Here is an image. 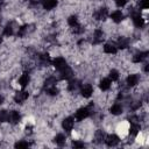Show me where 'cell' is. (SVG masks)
Instances as JSON below:
<instances>
[{"instance_id":"6da1fadb","label":"cell","mask_w":149,"mask_h":149,"mask_svg":"<svg viewBox=\"0 0 149 149\" xmlns=\"http://www.w3.org/2000/svg\"><path fill=\"white\" fill-rule=\"evenodd\" d=\"M92 105L93 104H90V106H87V107H81V108H79L77 112H76V114H74V118L78 120V121H81V120H84V119H86L91 113H92Z\"/></svg>"},{"instance_id":"7a4b0ae2","label":"cell","mask_w":149,"mask_h":149,"mask_svg":"<svg viewBox=\"0 0 149 149\" xmlns=\"http://www.w3.org/2000/svg\"><path fill=\"white\" fill-rule=\"evenodd\" d=\"M17 30H19V24H17L15 21H10V22L3 28V35L9 37V36L16 34Z\"/></svg>"},{"instance_id":"3957f363","label":"cell","mask_w":149,"mask_h":149,"mask_svg":"<svg viewBox=\"0 0 149 149\" xmlns=\"http://www.w3.org/2000/svg\"><path fill=\"white\" fill-rule=\"evenodd\" d=\"M34 30H35V24H26V26L19 28L16 35H17L19 37H24V36H27L28 34H30V33L34 31Z\"/></svg>"},{"instance_id":"277c9868","label":"cell","mask_w":149,"mask_h":149,"mask_svg":"<svg viewBox=\"0 0 149 149\" xmlns=\"http://www.w3.org/2000/svg\"><path fill=\"white\" fill-rule=\"evenodd\" d=\"M108 147H115L119 144L120 142V137L115 134H111V135H106L105 137V141H104Z\"/></svg>"},{"instance_id":"5b68a950","label":"cell","mask_w":149,"mask_h":149,"mask_svg":"<svg viewBox=\"0 0 149 149\" xmlns=\"http://www.w3.org/2000/svg\"><path fill=\"white\" fill-rule=\"evenodd\" d=\"M80 93L84 98H90L93 93V86L88 83H86L84 85H80Z\"/></svg>"},{"instance_id":"8992f818","label":"cell","mask_w":149,"mask_h":149,"mask_svg":"<svg viewBox=\"0 0 149 149\" xmlns=\"http://www.w3.org/2000/svg\"><path fill=\"white\" fill-rule=\"evenodd\" d=\"M108 16V9L106 7L99 8L93 13V17L95 20H106V17Z\"/></svg>"},{"instance_id":"52a82bcc","label":"cell","mask_w":149,"mask_h":149,"mask_svg":"<svg viewBox=\"0 0 149 149\" xmlns=\"http://www.w3.org/2000/svg\"><path fill=\"white\" fill-rule=\"evenodd\" d=\"M105 35H104V31L101 30V29H95L94 31H93V37H92V43L93 44H99V43H101L102 41H104V37Z\"/></svg>"},{"instance_id":"ba28073f","label":"cell","mask_w":149,"mask_h":149,"mask_svg":"<svg viewBox=\"0 0 149 149\" xmlns=\"http://www.w3.org/2000/svg\"><path fill=\"white\" fill-rule=\"evenodd\" d=\"M59 77H61V79H65V80H69V79H71L72 77H73V71H72V69L71 68H69V66H65L64 69H62V70H59Z\"/></svg>"},{"instance_id":"9c48e42d","label":"cell","mask_w":149,"mask_h":149,"mask_svg":"<svg viewBox=\"0 0 149 149\" xmlns=\"http://www.w3.org/2000/svg\"><path fill=\"white\" fill-rule=\"evenodd\" d=\"M73 126H74V119H73L72 116L65 118V119L63 120V122H62V127H63V129L66 130V132H71L72 128H73Z\"/></svg>"},{"instance_id":"30bf717a","label":"cell","mask_w":149,"mask_h":149,"mask_svg":"<svg viewBox=\"0 0 149 149\" xmlns=\"http://www.w3.org/2000/svg\"><path fill=\"white\" fill-rule=\"evenodd\" d=\"M28 95H29V93L26 92V91L16 92L15 95H14V101L17 102V104H22L23 101H26V100L28 99Z\"/></svg>"},{"instance_id":"8fae6325","label":"cell","mask_w":149,"mask_h":149,"mask_svg":"<svg viewBox=\"0 0 149 149\" xmlns=\"http://www.w3.org/2000/svg\"><path fill=\"white\" fill-rule=\"evenodd\" d=\"M52 64H54V66H55L58 71L62 70V69H64L65 66H68L66 61H65V58H63V57H56V58L52 61Z\"/></svg>"},{"instance_id":"7c38bea8","label":"cell","mask_w":149,"mask_h":149,"mask_svg":"<svg viewBox=\"0 0 149 149\" xmlns=\"http://www.w3.org/2000/svg\"><path fill=\"white\" fill-rule=\"evenodd\" d=\"M116 51H118V47L113 42H108L104 45V52H106V54L114 55V54H116Z\"/></svg>"},{"instance_id":"4fadbf2b","label":"cell","mask_w":149,"mask_h":149,"mask_svg":"<svg viewBox=\"0 0 149 149\" xmlns=\"http://www.w3.org/2000/svg\"><path fill=\"white\" fill-rule=\"evenodd\" d=\"M139 80H140V77H139V74H129L128 77H127V79H126V84H127V86H129V87H133V86H135V85H137L139 84Z\"/></svg>"},{"instance_id":"5bb4252c","label":"cell","mask_w":149,"mask_h":149,"mask_svg":"<svg viewBox=\"0 0 149 149\" xmlns=\"http://www.w3.org/2000/svg\"><path fill=\"white\" fill-rule=\"evenodd\" d=\"M140 130H141V126H140L139 122H133V123H130V126L128 127V133H129L130 135H133V136L139 135Z\"/></svg>"},{"instance_id":"9a60e30c","label":"cell","mask_w":149,"mask_h":149,"mask_svg":"<svg viewBox=\"0 0 149 149\" xmlns=\"http://www.w3.org/2000/svg\"><path fill=\"white\" fill-rule=\"evenodd\" d=\"M132 19H133V23L136 28H142L144 26V19L140 15V13L136 14V15H133Z\"/></svg>"},{"instance_id":"2e32d148","label":"cell","mask_w":149,"mask_h":149,"mask_svg":"<svg viewBox=\"0 0 149 149\" xmlns=\"http://www.w3.org/2000/svg\"><path fill=\"white\" fill-rule=\"evenodd\" d=\"M147 57H148V51H140V52H137V54H135V55L133 56L132 61H133L134 63H140V62L144 61Z\"/></svg>"},{"instance_id":"e0dca14e","label":"cell","mask_w":149,"mask_h":149,"mask_svg":"<svg viewBox=\"0 0 149 149\" xmlns=\"http://www.w3.org/2000/svg\"><path fill=\"white\" fill-rule=\"evenodd\" d=\"M21 116H20V113L17 111H12L9 112V118H8V121L12 123V125H16L19 123Z\"/></svg>"},{"instance_id":"ac0fdd59","label":"cell","mask_w":149,"mask_h":149,"mask_svg":"<svg viewBox=\"0 0 149 149\" xmlns=\"http://www.w3.org/2000/svg\"><path fill=\"white\" fill-rule=\"evenodd\" d=\"M129 45V38L128 37H125V36H120L118 38V43H116V47L120 48V49H125Z\"/></svg>"},{"instance_id":"d6986e66","label":"cell","mask_w":149,"mask_h":149,"mask_svg":"<svg viewBox=\"0 0 149 149\" xmlns=\"http://www.w3.org/2000/svg\"><path fill=\"white\" fill-rule=\"evenodd\" d=\"M111 19L115 22V23H119L123 20V14L121 10H114L112 14H111Z\"/></svg>"},{"instance_id":"ffe728a7","label":"cell","mask_w":149,"mask_h":149,"mask_svg":"<svg viewBox=\"0 0 149 149\" xmlns=\"http://www.w3.org/2000/svg\"><path fill=\"white\" fill-rule=\"evenodd\" d=\"M105 137H106V134H105V132L101 130V129L97 130L95 134H94V141H95L97 143H102V142L105 141Z\"/></svg>"},{"instance_id":"44dd1931","label":"cell","mask_w":149,"mask_h":149,"mask_svg":"<svg viewBox=\"0 0 149 149\" xmlns=\"http://www.w3.org/2000/svg\"><path fill=\"white\" fill-rule=\"evenodd\" d=\"M42 5H43V8H44V9L50 10V9H52L54 7H56L57 0H42Z\"/></svg>"},{"instance_id":"7402d4cb","label":"cell","mask_w":149,"mask_h":149,"mask_svg":"<svg viewBox=\"0 0 149 149\" xmlns=\"http://www.w3.org/2000/svg\"><path fill=\"white\" fill-rule=\"evenodd\" d=\"M29 79H30L29 73H28V72H24V73L19 78V84L21 85V87H26V86L29 84Z\"/></svg>"},{"instance_id":"603a6c76","label":"cell","mask_w":149,"mask_h":149,"mask_svg":"<svg viewBox=\"0 0 149 149\" xmlns=\"http://www.w3.org/2000/svg\"><path fill=\"white\" fill-rule=\"evenodd\" d=\"M111 113L113 114V115H119V114H121L122 113V111H123V107H122V105L121 104H114V105H112V107H111Z\"/></svg>"},{"instance_id":"cb8c5ba5","label":"cell","mask_w":149,"mask_h":149,"mask_svg":"<svg viewBox=\"0 0 149 149\" xmlns=\"http://www.w3.org/2000/svg\"><path fill=\"white\" fill-rule=\"evenodd\" d=\"M38 62H40V64H41V65L47 66L51 61H50V57H49V55H48V54H42V55H40V56H38Z\"/></svg>"},{"instance_id":"d4e9b609","label":"cell","mask_w":149,"mask_h":149,"mask_svg":"<svg viewBox=\"0 0 149 149\" xmlns=\"http://www.w3.org/2000/svg\"><path fill=\"white\" fill-rule=\"evenodd\" d=\"M111 85H112V80L109 79V78H104L101 81H100V88L102 90V91H107V90H109V87H111Z\"/></svg>"},{"instance_id":"484cf974","label":"cell","mask_w":149,"mask_h":149,"mask_svg":"<svg viewBox=\"0 0 149 149\" xmlns=\"http://www.w3.org/2000/svg\"><path fill=\"white\" fill-rule=\"evenodd\" d=\"M55 142H56V144L57 146H59V147H63L64 144H65V142H66V137H65V135L64 134H57L56 136H55Z\"/></svg>"},{"instance_id":"4316f807","label":"cell","mask_w":149,"mask_h":149,"mask_svg":"<svg viewBox=\"0 0 149 149\" xmlns=\"http://www.w3.org/2000/svg\"><path fill=\"white\" fill-rule=\"evenodd\" d=\"M78 88H80V83L78 80H71L68 85V90L70 92H76Z\"/></svg>"},{"instance_id":"83f0119b","label":"cell","mask_w":149,"mask_h":149,"mask_svg":"<svg viewBox=\"0 0 149 149\" xmlns=\"http://www.w3.org/2000/svg\"><path fill=\"white\" fill-rule=\"evenodd\" d=\"M56 81H57V79H56L55 76H50V77H48V78L45 79V81H44V86H45V88H47V87H50V86H54V85L56 84Z\"/></svg>"},{"instance_id":"f1b7e54d","label":"cell","mask_w":149,"mask_h":149,"mask_svg":"<svg viewBox=\"0 0 149 149\" xmlns=\"http://www.w3.org/2000/svg\"><path fill=\"white\" fill-rule=\"evenodd\" d=\"M8 118H9V112L6 109H1L0 111V122L8 121Z\"/></svg>"},{"instance_id":"f546056e","label":"cell","mask_w":149,"mask_h":149,"mask_svg":"<svg viewBox=\"0 0 149 149\" xmlns=\"http://www.w3.org/2000/svg\"><path fill=\"white\" fill-rule=\"evenodd\" d=\"M45 92H47L49 95H56V94L58 93V88L56 87V85H54V86L47 87V88H45Z\"/></svg>"},{"instance_id":"4dcf8cb0","label":"cell","mask_w":149,"mask_h":149,"mask_svg":"<svg viewBox=\"0 0 149 149\" xmlns=\"http://www.w3.org/2000/svg\"><path fill=\"white\" fill-rule=\"evenodd\" d=\"M68 23H69L70 27H74V26H77V24H78V19H77V16L71 15V16L68 19Z\"/></svg>"},{"instance_id":"1f68e13d","label":"cell","mask_w":149,"mask_h":149,"mask_svg":"<svg viewBox=\"0 0 149 149\" xmlns=\"http://www.w3.org/2000/svg\"><path fill=\"white\" fill-rule=\"evenodd\" d=\"M109 79L112 80V81H115V80H118L119 79V72L116 71V70H111L109 71Z\"/></svg>"},{"instance_id":"d6a6232c","label":"cell","mask_w":149,"mask_h":149,"mask_svg":"<svg viewBox=\"0 0 149 149\" xmlns=\"http://www.w3.org/2000/svg\"><path fill=\"white\" fill-rule=\"evenodd\" d=\"M72 33L73 34H81V33H84V28L78 23L77 26L72 27Z\"/></svg>"},{"instance_id":"836d02e7","label":"cell","mask_w":149,"mask_h":149,"mask_svg":"<svg viewBox=\"0 0 149 149\" xmlns=\"http://www.w3.org/2000/svg\"><path fill=\"white\" fill-rule=\"evenodd\" d=\"M27 147H29V143L26 141H20L15 143V148H27Z\"/></svg>"},{"instance_id":"e575fe53","label":"cell","mask_w":149,"mask_h":149,"mask_svg":"<svg viewBox=\"0 0 149 149\" xmlns=\"http://www.w3.org/2000/svg\"><path fill=\"white\" fill-rule=\"evenodd\" d=\"M72 147L73 148H84L85 144H84V142H80V141H73L72 142Z\"/></svg>"},{"instance_id":"d590c367","label":"cell","mask_w":149,"mask_h":149,"mask_svg":"<svg viewBox=\"0 0 149 149\" xmlns=\"http://www.w3.org/2000/svg\"><path fill=\"white\" fill-rule=\"evenodd\" d=\"M148 6H149V3H148V0H140V7L141 8H148Z\"/></svg>"},{"instance_id":"8d00e7d4","label":"cell","mask_w":149,"mask_h":149,"mask_svg":"<svg viewBox=\"0 0 149 149\" xmlns=\"http://www.w3.org/2000/svg\"><path fill=\"white\" fill-rule=\"evenodd\" d=\"M127 3V0H115V5L118 7H123Z\"/></svg>"},{"instance_id":"74e56055","label":"cell","mask_w":149,"mask_h":149,"mask_svg":"<svg viewBox=\"0 0 149 149\" xmlns=\"http://www.w3.org/2000/svg\"><path fill=\"white\" fill-rule=\"evenodd\" d=\"M29 2H30V3H33V5H37V3L42 2V0H29Z\"/></svg>"},{"instance_id":"f35d334b","label":"cell","mask_w":149,"mask_h":149,"mask_svg":"<svg viewBox=\"0 0 149 149\" xmlns=\"http://www.w3.org/2000/svg\"><path fill=\"white\" fill-rule=\"evenodd\" d=\"M31 130H33V128L29 126V127H27L26 128V134H31Z\"/></svg>"},{"instance_id":"ab89813d","label":"cell","mask_w":149,"mask_h":149,"mask_svg":"<svg viewBox=\"0 0 149 149\" xmlns=\"http://www.w3.org/2000/svg\"><path fill=\"white\" fill-rule=\"evenodd\" d=\"M3 100H5L3 95H1V94H0V105H1V104H3Z\"/></svg>"},{"instance_id":"60d3db41","label":"cell","mask_w":149,"mask_h":149,"mask_svg":"<svg viewBox=\"0 0 149 149\" xmlns=\"http://www.w3.org/2000/svg\"><path fill=\"white\" fill-rule=\"evenodd\" d=\"M1 42H2V37L0 36V43H1Z\"/></svg>"},{"instance_id":"b9f144b4","label":"cell","mask_w":149,"mask_h":149,"mask_svg":"<svg viewBox=\"0 0 149 149\" xmlns=\"http://www.w3.org/2000/svg\"><path fill=\"white\" fill-rule=\"evenodd\" d=\"M0 23H1V17H0Z\"/></svg>"}]
</instances>
